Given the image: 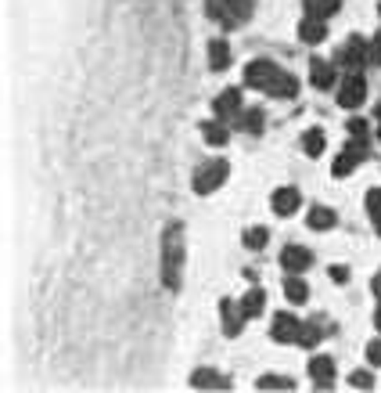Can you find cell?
<instances>
[{"instance_id": "cell-13", "label": "cell", "mask_w": 381, "mask_h": 393, "mask_svg": "<svg viewBox=\"0 0 381 393\" xmlns=\"http://www.w3.org/2000/svg\"><path fill=\"white\" fill-rule=\"evenodd\" d=\"M216 119H230V116H238L241 112V94L238 91H223L220 98H216Z\"/></svg>"}, {"instance_id": "cell-6", "label": "cell", "mask_w": 381, "mask_h": 393, "mask_svg": "<svg viewBox=\"0 0 381 393\" xmlns=\"http://www.w3.org/2000/svg\"><path fill=\"white\" fill-rule=\"evenodd\" d=\"M364 159H367V144H364V137H352V144L334 159V167H331V170H334V177H349Z\"/></svg>"}, {"instance_id": "cell-37", "label": "cell", "mask_w": 381, "mask_h": 393, "mask_svg": "<svg viewBox=\"0 0 381 393\" xmlns=\"http://www.w3.org/2000/svg\"><path fill=\"white\" fill-rule=\"evenodd\" d=\"M378 137H381V123H378Z\"/></svg>"}, {"instance_id": "cell-23", "label": "cell", "mask_w": 381, "mask_h": 393, "mask_svg": "<svg viewBox=\"0 0 381 393\" xmlns=\"http://www.w3.org/2000/svg\"><path fill=\"white\" fill-rule=\"evenodd\" d=\"M284 296H288L291 303H306V300H309V288H306V282H299V278H288V282H284Z\"/></svg>"}, {"instance_id": "cell-11", "label": "cell", "mask_w": 381, "mask_h": 393, "mask_svg": "<svg viewBox=\"0 0 381 393\" xmlns=\"http://www.w3.org/2000/svg\"><path fill=\"white\" fill-rule=\"evenodd\" d=\"M309 79H313V87L327 91L334 84V66H331V61H324V58H313L309 61Z\"/></svg>"}, {"instance_id": "cell-12", "label": "cell", "mask_w": 381, "mask_h": 393, "mask_svg": "<svg viewBox=\"0 0 381 393\" xmlns=\"http://www.w3.org/2000/svg\"><path fill=\"white\" fill-rule=\"evenodd\" d=\"M309 376H313V383L321 386V390H327L331 379H334V361L331 357H313L309 361Z\"/></svg>"}, {"instance_id": "cell-17", "label": "cell", "mask_w": 381, "mask_h": 393, "mask_svg": "<svg viewBox=\"0 0 381 393\" xmlns=\"http://www.w3.org/2000/svg\"><path fill=\"white\" fill-rule=\"evenodd\" d=\"M209 66H213L216 72H223L230 66V47H227V40H213L209 44Z\"/></svg>"}, {"instance_id": "cell-15", "label": "cell", "mask_w": 381, "mask_h": 393, "mask_svg": "<svg viewBox=\"0 0 381 393\" xmlns=\"http://www.w3.org/2000/svg\"><path fill=\"white\" fill-rule=\"evenodd\" d=\"M190 386H195V390H230V383L223 376H216V371H205V368L190 376Z\"/></svg>"}, {"instance_id": "cell-4", "label": "cell", "mask_w": 381, "mask_h": 393, "mask_svg": "<svg viewBox=\"0 0 381 393\" xmlns=\"http://www.w3.org/2000/svg\"><path fill=\"white\" fill-rule=\"evenodd\" d=\"M227 174H230V167H227L223 159L205 162V167H198V174H195V192H198V195H213L216 188H223Z\"/></svg>"}, {"instance_id": "cell-33", "label": "cell", "mask_w": 381, "mask_h": 393, "mask_svg": "<svg viewBox=\"0 0 381 393\" xmlns=\"http://www.w3.org/2000/svg\"><path fill=\"white\" fill-rule=\"evenodd\" d=\"M331 278H334V282H346L349 271H346V267H331Z\"/></svg>"}, {"instance_id": "cell-5", "label": "cell", "mask_w": 381, "mask_h": 393, "mask_svg": "<svg viewBox=\"0 0 381 393\" xmlns=\"http://www.w3.org/2000/svg\"><path fill=\"white\" fill-rule=\"evenodd\" d=\"M364 98H367L364 76H359V72H349V76L342 79V91H338V105H342V109H359V105H364Z\"/></svg>"}, {"instance_id": "cell-1", "label": "cell", "mask_w": 381, "mask_h": 393, "mask_svg": "<svg viewBox=\"0 0 381 393\" xmlns=\"http://www.w3.org/2000/svg\"><path fill=\"white\" fill-rule=\"evenodd\" d=\"M245 84L248 87H259V91H270L273 98H295L299 94V79L291 72L277 69L273 61H252L245 69Z\"/></svg>"}, {"instance_id": "cell-14", "label": "cell", "mask_w": 381, "mask_h": 393, "mask_svg": "<svg viewBox=\"0 0 381 393\" xmlns=\"http://www.w3.org/2000/svg\"><path fill=\"white\" fill-rule=\"evenodd\" d=\"M299 33H302L306 44H321V40L327 36V26H324V18L306 15V18H302V26H299Z\"/></svg>"}, {"instance_id": "cell-30", "label": "cell", "mask_w": 381, "mask_h": 393, "mask_svg": "<svg viewBox=\"0 0 381 393\" xmlns=\"http://www.w3.org/2000/svg\"><path fill=\"white\" fill-rule=\"evenodd\" d=\"M371 66H378V69H381V33L371 40Z\"/></svg>"}, {"instance_id": "cell-8", "label": "cell", "mask_w": 381, "mask_h": 393, "mask_svg": "<svg viewBox=\"0 0 381 393\" xmlns=\"http://www.w3.org/2000/svg\"><path fill=\"white\" fill-rule=\"evenodd\" d=\"M281 263H284V271H295V275H302L306 267L313 263V253L306 249V245H284V253H281Z\"/></svg>"}, {"instance_id": "cell-36", "label": "cell", "mask_w": 381, "mask_h": 393, "mask_svg": "<svg viewBox=\"0 0 381 393\" xmlns=\"http://www.w3.org/2000/svg\"><path fill=\"white\" fill-rule=\"evenodd\" d=\"M374 325H378V328H381V307H378V314H374Z\"/></svg>"}, {"instance_id": "cell-3", "label": "cell", "mask_w": 381, "mask_h": 393, "mask_svg": "<svg viewBox=\"0 0 381 393\" xmlns=\"http://www.w3.org/2000/svg\"><path fill=\"white\" fill-rule=\"evenodd\" d=\"M205 11L223 26H241L252 15V0H205Z\"/></svg>"}, {"instance_id": "cell-20", "label": "cell", "mask_w": 381, "mask_h": 393, "mask_svg": "<svg viewBox=\"0 0 381 393\" xmlns=\"http://www.w3.org/2000/svg\"><path fill=\"white\" fill-rule=\"evenodd\" d=\"M263 303H266V293H259V288H252V293L241 300V314H245V318H256L259 310H263Z\"/></svg>"}, {"instance_id": "cell-26", "label": "cell", "mask_w": 381, "mask_h": 393, "mask_svg": "<svg viewBox=\"0 0 381 393\" xmlns=\"http://www.w3.org/2000/svg\"><path fill=\"white\" fill-rule=\"evenodd\" d=\"M256 386L259 390H295V383L291 379H281V376H263Z\"/></svg>"}, {"instance_id": "cell-27", "label": "cell", "mask_w": 381, "mask_h": 393, "mask_svg": "<svg viewBox=\"0 0 381 393\" xmlns=\"http://www.w3.org/2000/svg\"><path fill=\"white\" fill-rule=\"evenodd\" d=\"M266 227H252V231L245 235V245H248V249H263V245H266Z\"/></svg>"}, {"instance_id": "cell-25", "label": "cell", "mask_w": 381, "mask_h": 393, "mask_svg": "<svg viewBox=\"0 0 381 393\" xmlns=\"http://www.w3.org/2000/svg\"><path fill=\"white\" fill-rule=\"evenodd\" d=\"M367 213H371L378 235H381V188H371V192H367Z\"/></svg>"}, {"instance_id": "cell-9", "label": "cell", "mask_w": 381, "mask_h": 393, "mask_svg": "<svg viewBox=\"0 0 381 393\" xmlns=\"http://www.w3.org/2000/svg\"><path fill=\"white\" fill-rule=\"evenodd\" d=\"M299 328H302V321H295L291 314H277L273 318V339L277 343H295L299 339Z\"/></svg>"}, {"instance_id": "cell-19", "label": "cell", "mask_w": 381, "mask_h": 393, "mask_svg": "<svg viewBox=\"0 0 381 393\" xmlns=\"http://www.w3.org/2000/svg\"><path fill=\"white\" fill-rule=\"evenodd\" d=\"M202 134H205V141H213V144H227V137H230V130H227V123H223V119L205 123Z\"/></svg>"}, {"instance_id": "cell-28", "label": "cell", "mask_w": 381, "mask_h": 393, "mask_svg": "<svg viewBox=\"0 0 381 393\" xmlns=\"http://www.w3.org/2000/svg\"><path fill=\"white\" fill-rule=\"evenodd\" d=\"M241 127H245L248 134H259V130H263V112H256V109L245 112V123H241Z\"/></svg>"}, {"instance_id": "cell-18", "label": "cell", "mask_w": 381, "mask_h": 393, "mask_svg": "<svg viewBox=\"0 0 381 393\" xmlns=\"http://www.w3.org/2000/svg\"><path fill=\"white\" fill-rule=\"evenodd\" d=\"M324 144H327V141H324V130H306V134H302V148H306L309 159L321 155V152H324Z\"/></svg>"}, {"instance_id": "cell-2", "label": "cell", "mask_w": 381, "mask_h": 393, "mask_svg": "<svg viewBox=\"0 0 381 393\" xmlns=\"http://www.w3.org/2000/svg\"><path fill=\"white\" fill-rule=\"evenodd\" d=\"M180 278H184V227L169 224L162 238V282L165 288H180Z\"/></svg>"}, {"instance_id": "cell-24", "label": "cell", "mask_w": 381, "mask_h": 393, "mask_svg": "<svg viewBox=\"0 0 381 393\" xmlns=\"http://www.w3.org/2000/svg\"><path fill=\"white\" fill-rule=\"evenodd\" d=\"M309 227L313 231H327V227H334V213L324 210V206H316V210L309 213Z\"/></svg>"}, {"instance_id": "cell-35", "label": "cell", "mask_w": 381, "mask_h": 393, "mask_svg": "<svg viewBox=\"0 0 381 393\" xmlns=\"http://www.w3.org/2000/svg\"><path fill=\"white\" fill-rule=\"evenodd\" d=\"M374 119H378V123H381V101H378V109H374Z\"/></svg>"}, {"instance_id": "cell-21", "label": "cell", "mask_w": 381, "mask_h": 393, "mask_svg": "<svg viewBox=\"0 0 381 393\" xmlns=\"http://www.w3.org/2000/svg\"><path fill=\"white\" fill-rule=\"evenodd\" d=\"M306 4V15H316V18H331L338 11V0H302Z\"/></svg>"}, {"instance_id": "cell-22", "label": "cell", "mask_w": 381, "mask_h": 393, "mask_svg": "<svg viewBox=\"0 0 381 393\" xmlns=\"http://www.w3.org/2000/svg\"><path fill=\"white\" fill-rule=\"evenodd\" d=\"M299 346H316L321 343V321H302L299 328V339H295Z\"/></svg>"}, {"instance_id": "cell-34", "label": "cell", "mask_w": 381, "mask_h": 393, "mask_svg": "<svg viewBox=\"0 0 381 393\" xmlns=\"http://www.w3.org/2000/svg\"><path fill=\"white\" fill-rule=\"evenodd\" d=\"M371 288H374V296H378V300H381V271H378V275H374V282H371Z\"/></svg>"}, {"instance_id": "cell-16", "label": "cell", "mask_w": 381, "mask_h": 393, "mask_svg": "<svg viewBox=\"0 0 381 393\" xmlns=\"http://www.w3.org/2000/svg\"><path fill=\"white\" fill-rule=\"evenodd\" d=\"M220 314H223V336H238L241 332V310H238V314H234V303H230V300H223L220 303Z\"/></svg>"}, {"instance_id": "cell-31", "label": "cell", "mask_w": 381, "mask_h": 393, "mask_svg": "<svg viewBox=\"0 0 381 393\" xmlns=\"http://www.w3.org/2000/svg\"><path fill=\"white\" fill-rule=\"evenodd\" d=\"M367 361H371V364H381V339H374V343L367 346Z\"/></svg>"}, {"instance_id": "cell-32", "label": "cell", "mask_w": 381, "mask_h": 393, "mask_svg": "<svg viewBox=\"0 0 381 393\" xmlns=\"http://www.w3.org/2000/svg\"><path fill=\"white\" fill-rule=\"evenodd\" d=\"M349 134H352V137H364V134H367V123H364V119H349Z\"/></svg>"}, {"instance_id": "cell-10", "label": "cell", "mask_w": 381, "mask_h": 393, "mask_svg": "<svg viewBox=\"0 0 381 393\" xmlns=\"http://www.w3.org/2000/svg\"><path fill=\"white\" fill-rule=\"evenodd\" d=\"M299 192H295V188H277V192H273V213H277V217H291L295 210H299Z\"/></svg>"}, {"instance_id": "cell-7", "label": "cell", "mask_w": 381, "mask_h": 393, "mask_svg": "<svg viewBox=\"0 0 381 393\" xmlns=\"http://www.w3.org/2000/svg\"><path fill=\"white\" fill-rule=\"evenodd\" d=\"M338 61H342L349 72H359V69H364L367 61H371V44H364L359 36H352L349 44L342 47V58H338Z\"/></svg>"}, {"instance_id": "cell-29", "label": "cell", "mask_w": 381, "mask_h": 393, "mask_svg": "<svg viewBox=\"0 0 381 393\" xmlns=\"http://www.w3.org/2000/svg\"><path fill=\"white\" fill-rule=\"evenodd\" d=\"M349 383H352L356 390H371V386H374L371 371H352V376H349Z\"/></svg>"}]
</instances>
